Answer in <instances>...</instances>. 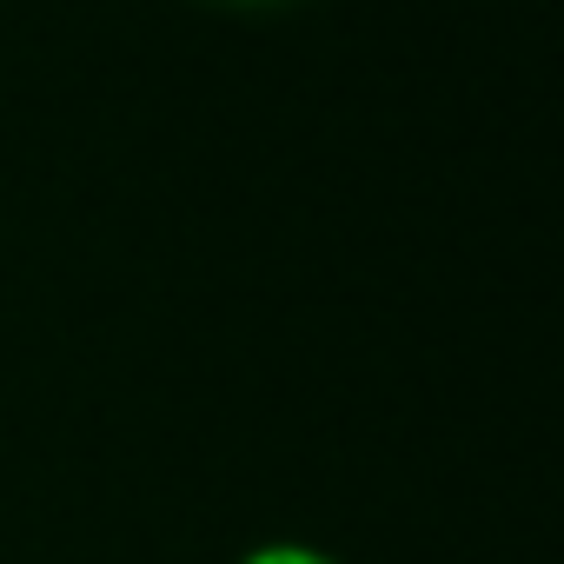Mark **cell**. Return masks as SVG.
<instances>
[{
    "mask_svg": "<svg viewBox=\"0 0 564 564\" xmlns=\"http://www.w3.org/2000/svg\"><path fill=\"white\" fill-rule=\"evenodd\" d=\"M252 564H319V557H306V551H265V557H252Z\"/></svg>",
    "mask_w": 564,
    "mask_h": 564,
    "instance_id": "cell-1",
    "label": "cell"
}]
</instances>
